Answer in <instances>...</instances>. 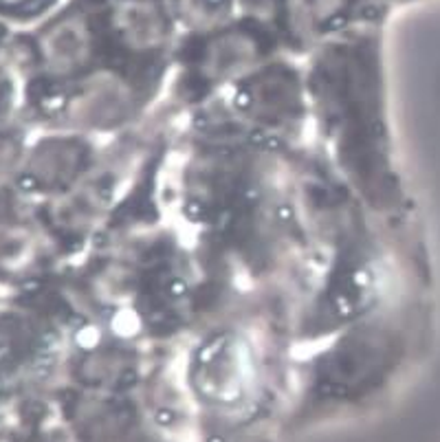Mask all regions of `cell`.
I'll list each match as a JSON object with an SVG mask.
<instances>
[{
  "label": "cell",
  "instance_id": "6da1fadb",
  "mask_svg": "<svg viewBox=\"0 0 440 442\" xmlns=\"http://www.w3.org/2000/svg\"><path fill=\"white\" fill-rule=\"evenodd\" d=\"M209 3H218V0H209Z\"/></svg>",
  "mask_w": 440,
  "mask_h": 442
}]
</instances>
